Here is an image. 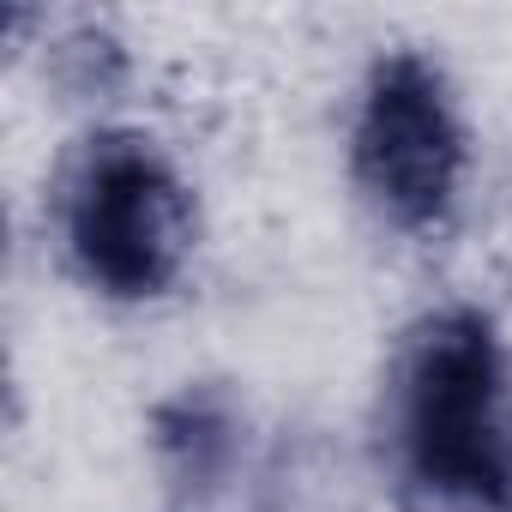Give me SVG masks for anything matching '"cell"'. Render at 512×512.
Segmentation results:
<instances>
[{
  "mask_svg": "<svg viewBox=\"0 0 512 512\" xmlns=\"http://www.w3.org/2000/svg\"><path fill=\"white\" fill-rule=\"evenodd\" d=\"M374 458L398 512H512V338L482 302L422 308L392 338Z\"/></svg>",
  "mask_w": 512,
  "mask_h": 512,
  "instance_id": "obj_1",
  "label": "cell"
},
{
  "mask_svg": "<svg viewBox=\"0 0 512 512\" xmlns=\"http://www.w3.org/2000/svg\"><path fill=\"white\" fill-rule=\"evenodd\" d=\"M67 278L109 308L169 302L199 253V199L181 157L127 121H91L43 187Z\"/></svg>",
  "mask_w": 512,
  "mask_h": 512,
  "instance_id": "obj_2",
  "label": "cell"
},
{
  "mask_svg": "<svg viewBox=\"0 0 512 512\" xmlns=\"http://www.w3.org/2000/svg\"><path fill=\"white\" fill-rule=\"evenodd\" d=\"M344 169L368 217L434 241L458 223L470 187V121L446 67L422 49H380L350 91Z\"/></svg>",
  "mask_w": 512,
  "mask_h": 512,
  "instance_id": "obj_3",
  "label": "cell"
},
{
  "mask_svg": "<svg viewBox=\"0 0 512 512\" xmlns=\"http://www.w3.org/2000/svg\"><path fill=\"white\" fill-rule=\"evenodd\" d=\"M145 452L175 506H211L247 464V404L229 380H181L145 410Z\"/></svg>",
  "mask_w": 512,
  "mask_h": 512,
  "instance_id": "obj_4",
  "label": "cell"
},
{
  "mask_svg": "<svg viewBox=\"0 0 512 512\" xmlns=\"http://www.w3.org/2000/svg\"><path fill=\"white\" fill-rule=\"evenodd\" d=\"M43 73L79 103H115L133 79V55L103 19H61L43 43Z\"/></svg>",
  "mask_w": 512,
  "mask_h": 512,
  "instance_id": "obj_5",
  "label": "cell"
}]
</instances>
